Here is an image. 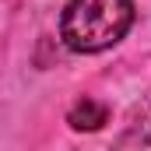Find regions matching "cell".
<instances>
[{"mask_svg": "<svg viewBox=\"0 0 151 151\" xmlns=\"http://www.w3.org/2000/svg\"><path fill=\"white\" fill-rule=\"evenodd\" d=\"M116 151H151V109H148L144 119H137V123L119 137Z\"/></svg>", "mask_w": 151, "mask_h": 151, "instance_id": "3", "label": "cell"}, {"mask_svg": "<svg viewBox=\"0 0 151 151\" xmlns=\"http://www.w3.org/2000/svg\"><path fill=\"white\" fill-rule=\"evenodd\" d=\"M134 25V0H67L60 39L74 53H106Z\"/></svg>", "mask_w": 151, "mask_h": 151, "instance_id": "1", "label": "cell"}, {"mask_svg": "<svg viewBox=\"0 0 151 151\" xmlns=\"http://www.w3.org/2000/svg\"><path fill=\"white\" fill-rule=\"evenodd\" d=\"M67 123H70L74 130H102V127L109 123V106H106V102H95V99H81V102L70 106Z\"/></svg>", "mask_w": 151, "mask_h": 151, "instance_id": "2", "label": "cell"}]
</instances>
